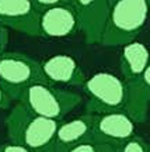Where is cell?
Wrapping results in <instances>:
<instances>
[{"label":"cell","instance_id":"6da1fadb","mask_svg":"<svg viewBox=\"0 0 150 152\" xmlns=\"http://www.w3.org/2000/svg\"><path fill=\"white\" fill-rule=\"evenodd\" d=\"M4 124L10 142L20 144L32 152H54L59 121L37 115L17 103L6 117Z\"/></svg>","mask_w":150,"mask_h":152},{"label":"cell","instance_id":"7a4b0ae2","mask_svg":"<svg viewBox=\"0 0 150 152\" xmlns=\"http://www.w3.org/2000/svg\"><path fill=\"white\" fill-rule=\"evenodd\" d=\"M150 6L146 0H115L109 4L101 45L122 47L135 41L146 26Z\"/></svg>","mask_w":150,"mask_h":152},{"label":"cell","instance_id":"3957f363","mask_svg":"<svg viewBox=\"0 0 150 152\" xmlns=\"http://www.w3.org/2000/svg\"><path fill=\"white\" fill-rule=\"evenodd\" d=\"M17 102L37 115L60 121L81 103V96L51 83L41 82L28 86L18 96Z\"/></svg>","mask_w":150,"mask_h":152},{"label":"cell","instance_id":"277c9868","mask_svg":"<svg viewBox=\"0 0 150 152\" xmlns=\"http://www.w3.org/2000/svg\"><path fill=\"white\" fill-rule=\"evenodd\" d=\"M87 94L86 113L102 114L123 110L126 103V82L109 72H98L83 83Z\"/></svg>","mask_w":150,"mask_h":152},{"label":"cell","instance_id":"5b68a950","mask_svg":"<svg viewBox=\"0 0 150 152\" xmlns=\"http://www.w3.org/2000/svg\"><path fill=\"white\" fill-rule=\"evenodd\" d=\"M41 82L48 83L41 69V62L20 52L0 55V86L11 100H17L28 86Z\"/></svg>","mask_w":150,"mask_h":152},{"label":"cell","instance_id":"8992f818","mask_svg":"<svg viewBox=\"0 0 150 152\" xmlns=\"http://www.w3.org/2000/svg\"><path fill=\"white\" fill-rule=\"evenodd\" d=\"M135 123L125 110L94 114L91 141L96 144H111L118 147L135 135Z\"/></svg>","mask_w":150,"mask_h":152},{"label":"cell","instance_id":"52a82bcc","mask_svg":"<svg viewBox=\"0 0 150 152\" xmlns=\"http://www.w3.org/2000/svg\"><path fill=\"white\" fill-rule=\"evenodd\" d=\"M39 14L32 0H0V24L28 37H41Z\"/></svg>","mask_w":150,"mask_h":152},{"label":"cell","instance_id":"ba28073f","mask_svg":"<svg viewBox=\"0 0 150 152\" xmlns=\"http://www.w3.org/2000/svg\"><path fill=\"white\" fill-rule=\"evenodd\" d=\"M73 4L80 31L84 34V41L88 45H101L102 34L107 26L109 1L108 0H70Z\"/></svg>","mask_w":150,"mask_h":152},{"label":"cell","instance_id":"9c48e42d","mask_svg":"<svg viewBox=\"0 0 150 152\" xmlns=\"http://www.w3.org/2000/svg\"><path fill=\"white\" fill-rule=\"evenodd\" d=\"M80 31L79 18L72 3H63L41 11L39 35L46 38H66Z\"/></svg>","mask_w":150,"mask_h":152},{"label":"cell","instance_id":"30bf717a","mask_svg":"<svg viewBox=\"0 0 150 152\" xmlns=\"http://www.w3.org/2000/svg\"><path fill=\"white\" fill-rule=\"evenodd\" d=\"M41 69L45 80L51 85L83 86L86 80L80 65L70 55H52L41 62Z\"/></svg>","mask_w":150,"mask_h":152},{"label":"cell","instance_id":"8fae6325","mask_svg":"<svg viewBox=\"0 0 150 152\" xmlns=\"http://www.w3.org/2000/svg\"><path fill=\"white\" fill-rule=\"evenodd\" d=\"M94 114H83L73 120L59 123L55 135L54 152H69L79 144L91 141Z\"/></svg>","mask_w":150,"mask_h":152},{"label":"cell","instance_id":"7c38bea8","mask_svg":"<svg viewBox=\"0 0 150 152\" xmlns=\"http://www.w3.org/2000/svg\"><path fill=\"white\" fill-rule=\"evenodd\" d=\"M150 107V64L143 73L133 80L126 82V103L123 110L135 123L147 118Z\"/></svg>","mask_w":150,"mask_h":152},{"label":"cell","instance_id":"4fadbf2b","mask_svg":"<svg viewBox=\"0 0 150 152\" xmlns=\"http://www.w3.org/2000/svg\"><path fill=\"white\" fill-rule=\"evenodd\" d=\"M149 64L150 52L143 42L130 41L122 45V51L119 56V66H121V72H122L125 82H130L139 77Z\"/></svg>","mask_w":150,"mask_h":152},{"label":"cell","instance_id":"5bb4252c","mask_svg":"<svg viewBox=\"0 0 150 152\" xmlns=\"http://www.w3.org/2000/svg\"><path fill=\"white\" fill-rule=\"evenodd\" d=\"M117 149H118V152H147L149 144L143 138L133 135L125 142H122L121 145H118Z\"/></svg>","mask_w":150,"mask_h":152},{"label":"cell","instance_id":"9a60e30c","mask_svg":"<svg viewBox=\"0 0 150 152\" xmlns=\"http://www.w3.org/2000/svg\"><path fill=\"white\" fill-rule=\"evenodd\" d=\"M32 1L39 11L49 9V7H54V6L63 4V3H70V0H32Z\"/></svg>","mask_w":150,"mask_h":152},{"label":"cell","instance_id":"2e32d148","mask_svg":"<svg viewBox=\"0 0 150 152\" xmlns=\"http://www.w3.org/2000/svg\"><path fill=\"white\" fill-rule=\"evenodd\" d=\"M0 152H32V151L20 145V144H16V142H7V144L0 145Z\"/></svg>","mask_w":150,"mask_h":152},{"label":"cell","instance_id":"e0dca14e","mask_svg":"<svg viewBox=\"0 0 150 152\" xmlns=\"http://www.w3.org/2000/svg\"><path fill=\"white\" fill-rule=\"evenodd\" d=\"M69 152H97L96 142L87 141V142H83V144H79L75 148H72Z\"/></svg>","mask_w":150,"mask_h":152},{"label":"cell","instance_id":"ac0fdd59","mask_svg":"<svg viewBox=\"0 0 150 152\" xmlns=\"http://www.w3.org/2000/svg\"><path fill=\"white\" fill-rule=\"evenodd\" d=\"M7 42H9V33H7V28H6L3 24H0V55L4 54Z\"/></svg>","mask_w":150,"mask_h":152},{"label":"cell","instance_id":"d6986e66","mask_svg":"<svg viewBox=\"0 0 150 152\" xmlns=\"http://www.w3.org/2000/svg\"><path fill=\"white\" fill-rule=\"evenodd\" d=\"M11 97L6 93V90L3 87L0 86V110H4V109H9L11 104Z\"/></svg>","mask_w":150,"mask_h":152},{"label":"cell","instance_id":"ffe728a7","mask_svg":"<svg viewBox=\"0 0 150 152\" xmlns=\"http://www.w3.org/2000/svg\"><path fill=\"white\" fill-rule=\"evenodd\" d=\"M96 149L97 152H118L117 147L111 144H96Z\"/></svg>","mask_w":150,"mask_h":152},{"label":"cell","instance_id":"44dd1931","mask_svg":"<svg viewBox=\"0 0 150 152\" xmlns=\"http://www.w3.org/2000/svg\"><path fill=\"white\" fill-rule=\"evenodd\" d=\"M108 1H109V4H111V3H112V1H115V0H108Z\"/></svg>","mask_w":150,"mask_h":152},{"label":"cell","instance_id":"7402d4cb","mask_svg":"<svg viewBox=\"0 0 150 152\" xmlns=\"http://www.w3.org/2000/svg\"><path fill=\"white\" fill-rule=\"evenodd\" d=\"M147 152H150V144H149V149H147Z\"/></svg>","mask_w":150,"mask_h":152},{"label":"cell","instance_id":"603a6c76","mask_svg":"<svg viewBox=\"0 0 150 152\" xmlns=\"http://www.w3.org/2000/svg\"><path fill=\"white\" fill-rule=\"evenodd\" d=\"M146 1H147V3H149V6H150V0H146Z\"/></svg>","mask_w":150,"mask_h":152}]
</instances>
